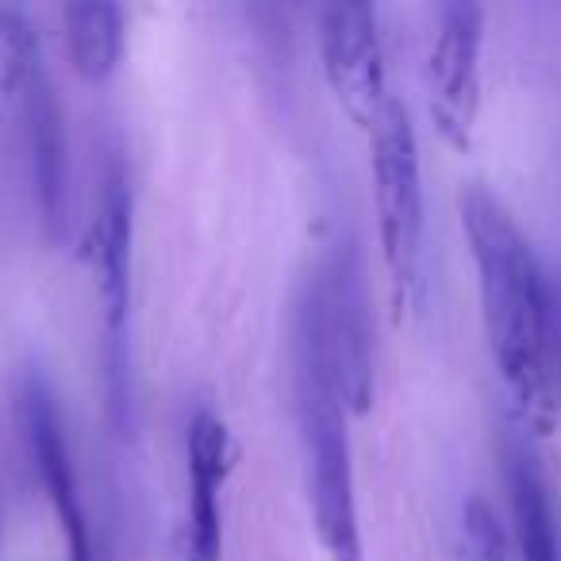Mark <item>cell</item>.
Here are the masks:
<instances>
[{"label":"cell","instance_id":"obj_10","mask_svg":"<svg viewBox=\"0 0 561 561\" xmlns=\"http://www.w3.org/2000/svg\"><path fill=\"white\" fill-rule=\"evenodd\" d=\"M188 527L185 561L224 558V484L231 469V435L211 408H196L188 420Z\"/></svg>","mask_w":561,"mask_h":561},{"label":"cell","instance_id":"obj_14","mask_svg":"<svg viewBox=\"0 0 561 561\" xmlns=\"http://www.w3.org/2000/svg\"><path fill=\"white\" fill-rule=\"evenodd\" d=\"M558 366H561V316H558ZM561 374V369H558Z\"/></svg>","mask_w":561,"mask_h":561},{"label":"cell","instance_id":"obj_7","mask_svg":"<svg viewBox=\"0 0 561 561\" xmlns=\"http://www.w3.org/2000/svg\"><path fill=\"white\" fill-rule=\"evenodd\" d=\"M481 43L484 9L481 4H443L438 32L427 62L431 119L454 150L473 147L477 112H481Z\"/></svg>","mask_w":561,"mask_h":561},{"label":"cell","instance_id":"obj_3","mask_svg":"<svg viewBox=\"0 0 561 561\" xmlns=\"http://www.w3.org/2000/svg\"><path fill=\"white\" fill-rule=\"evenodd\" d=\"M0 78L16 112L20 150L32 181L39 224L50 242L70 231V142L58 89L43 55L32 16L16 4H0Z\"/></svg>","mask_w":561,"mask_h":561},{"label":"cell","instance_id":"obj_13","mask_svg":"<svg viewBox=\"0 0 561 561\" xmlns=\"http://www.w3.org/2000/svg\"><path fill=\"white\" fill-rule=\"evenodd\" d=\"M461 530H466V550L469 561H523L519 546H515L512 530L500 523V515L484 504L481 496H473L461 515Z\"/></svg>","mask_w":561,"mask_h":561},{"label":"cell","instance_id":"obj_11","mask_svg":"<svg viewBox=\"0 0 561 561\" xmlns=\"http://www.w3.org/2000/svg\"><path fill=\"white\" fill-rule=\"evenodd\" d=\"M504 481L512 504V538L523 561H561L558 515L538 458L519 435L504 438Z\"/></svg>","mask_w":561,"mask_h":561},{"label":"cell","instance_id":"obj_9","mask_svg":"<svg viewBox=\"0 0 561 561\" xmlns=\"http://www.w3.org/2000/svg\"><path fill=\"white\" fill-rule=\"evenodd\" d=\"M320 39L323 73H328L339 108L351 116V124L369 131L389 104L377 12L369 4H331L320 16Z\"/></svg>","mask_w":561,"mask_h":561},{"label":"cell","instance_id":"obj_6","mask_svg":"<svg viewBox=\"0 0 561 561\" xmlns=\"http://www.w3.org/2000/svg\"><path fill=\"white\" fill-rule=\"evenodd\" d=\"M16 420L24 435L27 458H32L39 484L50 500L58 535L66 546V561H96L93 535H89V515L81 504L78 469H73L70 438H66L62 408H58L55 389L43 374H24L16 389Z\"/></svg>","mask_w":561,"mask_h":561},{"label":"cell","instance_id":"obj_2","mask_svg":"<svg viewBox=\"0 0 561 561\" xmlns=\"http://www.w3.org/2000/svg\"><path fill=\"white\" fill-rule=\"evenodd\" d=\"M293 408L305 454V492L312 527L331 561H362V519L354 492V450L346 431L343 389L335 358L316 320L305 285L293 305Z\"/></svg>","mask_w":561,"mask_h":561},{"label":"cell","instance_id":"obj_1","mask_svg":"<svg viewBox=\"0 0 561 561\" xmlns=\"http://www.w3.org/2000/svg\"><path fill=\"white\" fill-rule=\"evenodd\" d=\"M461 231L477 265L481 316L489 331L500 381L515 400L527 427L538 435L553 427L558 415V305L542 277L527 234L515 216L481 181H469L458 196Z\"/></svg>","mask_w":561,"mask_h":561},{"label":"cell","instance_id":"obj_5","mask_svg":"<svg viewBox=\"0 0 561 561\" xmlns=\"http://www.w3.org/2000/svg\"><path fill=\"white\" fill-rule=\"evenodd\" d=\"M305 293L335 358L339 389L354 415L374 408V320H369L366 270L354 242H339L305 277Z\"/></svg>","mask_w":561,"mask_h":561},{"label":"cell","instance_id":"obj_4","mask_svg":"<svg viewBox=\"0 0 561 561\" xmlns=\"http://www.w3.org/2000/svg\"><path fill=\"white\" fill-rule=\"evenodd\" d=\"M369 165H374L377 227H381V257L389 270L392 305L412 312L423 300V165L412 112L404 101L389 96L377 124L369 127Z\"/></svg>","mask_w":561,"mask_h":561},{"label":"cell","instance_id":"obj_12","mask_svg":"<svg viewBox=\"0 0 561 561\" xmlns=\"http://www.w3.org/2000/svg\"><path fill=\"white\" fill-rule=\"evenodd\" d=\"M73 73L89 85H104L124 58V9L119 4H70L62 12Z\"/></svg>","mask_w":561,"mask_h":561},{"label":"cell","instance_id":"obj_8","mask_svg":"<svg viewBox=\"0 0 561 561\" xmlns=\"http://www.w3.org/2000/svg\"><path fill=\"white\" fill-rule=\"evenodd\" d=\"M131 242H135L131 181H127L124 162L112 154L101 173V185H96V208L93 219H89V262H93L104 331H108L112 377H124L127 316H131Z\"/></svg>","mask_w":561,"mask_h":561}]
</instances>
